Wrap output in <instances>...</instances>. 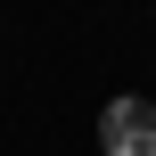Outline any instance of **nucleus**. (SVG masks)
Returning a JSON list of instances; mask_svg holds the SVG:
<instances>
[{
	"mask_svg": "<svg viewBox=\"0 0 156 156\" xmlns=\"http://www.w3.org/2000/svg\"><path fill=\"white\" fill-rule=\"evenodd\" d=\"M99 148L107 156H156V107L148 99H107V115H99Z\"/></svg>",
	"mask_w": 156,
	"mask_h": 156,
	"instance_id": "obj_1",
	"label": "nucleus"
}]
</instances>
